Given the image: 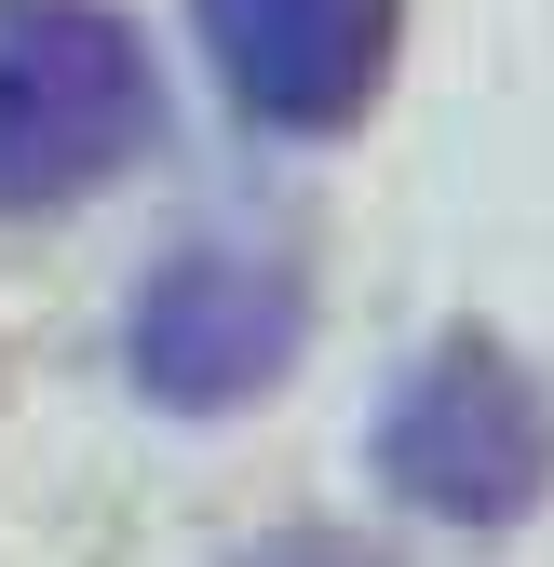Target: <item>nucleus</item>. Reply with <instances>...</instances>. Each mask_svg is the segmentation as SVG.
I'll use <instances>...</instances> for the list:
<instances>
[{
	"mask_svg": "<svg viewBox=\"0 0 554 567\" xmlns=\"http://www.w3.org/2000/svg\"><path fill=\"white\" fill-rule=\"evenodd\" d=\"M163 122L150 41L109 0H0V217L109 189Z\"/></svg>",
	"mask_w": 554,
	"mask_h": 567,
	"instance_id": "nucleus-1",
	"label": "nucleus"
},
{
	"mask_svg": "<svg viewBox=\"0 0 554 567\" xmlns=\"http://www.w3.org/2000/svg\"><path fill=\"white\" fill-rule=\"evenodd\" d=\"M189 14L230 109L285 135H338L392 68V0H189Z\"/></svg>",
	"mask_w": 554,
	"mask_h": 567,
	"instance_id": "nucleus-4",
	"label": "nucleus"
},
{
	"mask_svg": "<svg viewBox=\"0 0 554 567\" xmlns=\"http://www.w3.org/2000/svg\"><path fill=\"white\" fill-rule=\"evenodd\" d=\"M298 351V270L257 244H189L135 298V379L150 405H244Z\"/></svg>",
	"mask_w": 554,
	"mask_h": 567,
	"instance_id": "nucleus-3",
	"label": "nucleus"
},
{
	"mask_svg": "<svg viewBox=\"0 0 554 567\" xmlns=\"http://www.w3.org/2000/svg\"><path fill=\"white\" fill-rule=\"evenodd\" d=\"M379 473L420 514H447V527H514L554 486V392L514 365L501 338H447L379 405Z\"/></svg>",
	"mask_w": 554,
	"mask_h": 567,
	"instance_id": "nucleus-2",
	"label": "nucleus"
}]
</instances>
